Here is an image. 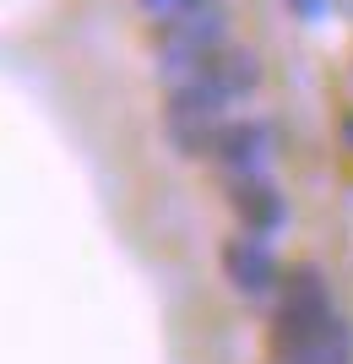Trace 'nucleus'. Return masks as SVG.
<instances>
[{
    "label": "nucleus",
    "mask_w": 353,
    "mask_h": 364,
    "mask_svg": "<svg viewBox=\"0 0 353 364\" xmlns=\"http://www.w3.org/2000/svg\"><path fill=\"white\" fill-rule=\"evenodd\" d=\"M277 364H353V332L348 321H337L332 332L310 337V343H299V348L277 353Z\"/></svg>",
    "instance_id": "6"
},
{
    "label": "nucleus",
    "mask_w": 353,
    "mask_h": 364,
    "mask_svg": "<svg viewBox=\"0 0 353 364\" xmlns=\"http://www.w3.org/2000/svg\"><path fill=\"white\" fill-rule=\"evenodd\" d=\"M223 277H229V289L245 294V299H266V294L283 289V267H277L272 245H266L261 234H245V228L223 245Z\"/></svg>",
    "instance_id": "3"
},
{
    "label": "nucleus",
    "mask_w": 353,
    "mask_h": 364,
    "mask_svg": "<svg viewBox=\"0 0 353 364\" xmlns=\"http://www.w3.org/2000/svg\"><path fill=\"white\" fill-rule=\"evenodd\" d=\"M272 125L266 120H223V131H217L212 141V164L223 168V174H266V164H272Z\"/></svg>",
    "instance_id": "4"
},
{
    "label": "nucleus",
    "mask_w": 353,
    "mask_h": 364,
    "mask_svg": "<svg viewBox=\"0 0 353 364\" xmlns=\"http://www.w3.org/2000/svg\"><path fill=\"white\" fill-rule=\"evenodd\" d=\"M223 44H229V6L223 0H196L174 16H158V71L169 82L190 76Z\"/></svg>",
    "instance_id": "2"
},
{
    "label": "nucleus",
    "mask_w": 353,
    "mask_h": 364,
    "mask_svg": "<svg viewBox=\"0 0 353 364\" xmlns=\"http://www.w3.org/2000/svg\"><path fill=\"white\" fill-rule=\"evenodd\" d=\"M229 207H234V218H239V228H245V234H261V240H272L277 228L288 223V201H283V191H277L266 174H234Z\"/></svg>",
    "instance_id": "5"
},
{
    "label": "nucleus",
    "mask_w": 353,
    "mask_h": 364,
    "mask_svg": "<svg viewBox=\"0 0 353 364\" xmlns=\"http://www.w3.org/2000/svg\"><path fill=\"white\" fill-rule=\"evenodd\" d=\"M136 6L158 22V16H174V11H185V6H196V0H136Z\"/></svg>",
    "instance_id": "8"
},
{
    "label": "nucleus",
    "mask_w": 353,
    "mask_h": 364,
    "mask_svg": "<svg viewBox=\"0 0 353 364\" xmlns=\"http://www.w3.org/2000/svg\"><path fill=\"white\" fill-rule=\"evenodd\" d=\"M337 304H332V283L315 261H299L283 272V289H277V316H272V343L277 353L299 348L310 337H321L337 326Z\"/></svg>",
    "instance_id": "1"
},
{
    "label": "nucleus",
    "mask_w": 353,
    "mask_h": 364,
    "mask_svg": "<svg viewBox=\"0 0 353 364\" xmlns=\"http://www.w3.org/2000/svg\"><path fill=\"white\" fill-rule=\"evenodd\" d=\"M288 11L299 22H310V28H321L326 16H332V0H288Z\"/></svg>",
    "instance_id": "7"
},
{
    "label": "nucleus",
    "mask_w": 353,
    "mask_h": 364,
    "mask_svg": "<svg viewBox=\"0 0 353 364\" xmlns=\"http://www.w3.org/2000/svg\"><path fill=\"white\" fill-rule=\"evenodd\" d=\"M342 147H353V114H342Z\"/></svg>",
    "instance_id": "9"
}]
</instances>
